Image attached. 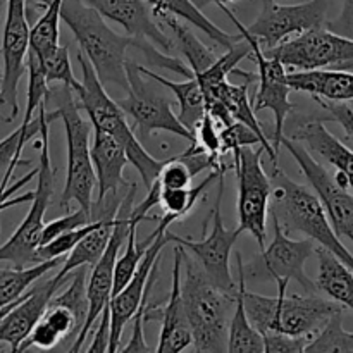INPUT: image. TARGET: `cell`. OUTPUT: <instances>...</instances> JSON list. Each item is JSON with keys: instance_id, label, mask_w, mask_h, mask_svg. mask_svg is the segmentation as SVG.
<instances>
[{"instance_id": "2", "label": "cell", "mask_w": 353, "mask_h": 353, "mask_svg": "<svg viewBox=\"0 0 353 353\" xmlns=\"http://www.w3.org/2000/svg\"><path fill=\"white\" fill-rule=\"evenodd\" d=\"M61 19L74 34L79 52L93 65L100 83L116 85L126 92L128 50L137 48L141 40L116 33L95 9L81 0H62Z\"/></svg>"}, {"instance_id": "32", "label": "cell", "mask_w": 353, "mask_h": 353, "mask_svg": "<svg viewBox=\"0 0 353 353\" xmlns=\"http://www.w3.org/2000/svg\"><path fill=\"white\" fill-rule=\"evenodd\" d=\"M221 172L226 171H212L199 186H188V188H172V190H161L159 188V205L164 210V219L169 223H176V221L183 219L188 216L200 200L202 193L217 181ZM155 183V181H154Z\"/></svg>"}, {"instance_id": "37", "label": "cell", "mask_w": 353, "mask_h": 353, "mask_svg": "<svg viewBox=\"0 0 353 353\" xmlns=\"http://www.w3.org/2000/svg\"><path fill=\"white\" fill-rule=\"evenodd\" d=\"M40 61V59H38ZM41 69L45 72V78H47L48 86L50 85H68L74 86V83L78 81L72 72L71 65V57H69V48L68 45H59L57 50L52 55L45 57L43 61H40Z\"/></svg>"}, {"instance_id": "14", "label": "cell", "mask_w": 353, "mask_h": 353, "mask_svg": "<svg viewBox=\"0 0 353 353\" xmlns=\"http://www.w3.org/2000/svg\"><path fill=\"white\" fill-rule=\"evenodd\" d=\"M224 176H226V172H221L219 178H217V186L219 188H217V200L212 209V228H210V233L200 241L186 240V238L178 236V234L171 233V231H169V238L176 245H181L185 250L192 252L195 261L202 268V271L205 272L207 278L217 288L234 295L236 286H234L233 276H231L230 271V257L231 250H233L234 243L240 238L241 231L238 228L236 230H228L224 226L223 209H221L224 195Z\"/></svg>"}, {"instance_id": "19", "label": "cell", "mask_w": 353, "mask_h": 353, "mask_svg": "<svg viewBox=\"0 0 353 353\" xmlns=\"http://www.w3.org/2000/svg\"><path fill=\"white\" fill-rule=\"evenodd\" d=\"M185 248L176 245L174 248V268H172V285L169 299L164 305H147L145 310V323L159 321L162 323L161 336L155 347L159 353H179L192 347V331H190L188 317L181 299V268Z\"/></svg>"}, {"instance_id": "22", "label": "cell", "mask_w": 353, "mask_h": 353, "mask_svg": "<svg viewBox=\"0 0 353 353\" xmlns=\"http://www.w3.org/2000/svg\"><path fill=\"white\" fill-rule=\"evenodd\" d=\"M292 140L305 143L309 150L326 159L336 168V172L343 174L348 188L353 192V150L326 130L323 119H303L293 130Z\"/></svg>"}, {"instance_id": "31", "label": "cell", "mask_w": 353, "mask_h": 353, "mask_svg": "<svg viewBox=\"0 0 353 353\" xmlns=\"http://www.w3.org/2000/svg\"><path fill=\"white\" fill-rule=\"evenodd\" d=\"M62 264V257L52 259V261L38 262L23 269H0V309L16 302L34 281L43 278L45 274L57 269Z\"/></svg>"}, {"instance_id": "36", "label": "cell", "mask_w": 353, "mask_h": 353, "mask_svg": "<svg viewBox=\"0 0 353 353\" xmlns=\"http://www.w3.org/2000/svg\"><path fill=\"white\" fill-rule=\"evenodd\" d=\"M100 223H102L100 217H92V221H90L88 224H83V226L74 228V230H69L65 231V233L59 234L57 238H54L52 241H48V243L41 245V247L38 248V259L43 262V261H52V259H59L62 257V255L69 254V252H71L72 248H74L76 245H78L79 241L90 233V231L99 228Z\"/></svg>"}, {"instance_id": "17", "label": "cell", "mask_w": 353, "mask_h": 353, "mask_svg": "<svg viewBox=\"0 0 353 353\" xmlns=\"http://www.w3.org/2000/svg\"><path fill=\"white\" fill-rule=\"evenodd\" d=\"M28 0H6V23L2 34V83H0V105L10 109L9 121L19 112L17 88L26 72V55L30 48V24L26 14Z\"/></svg>"}, {"instance_id": "15", "label": "cell", "mask_w": 353, "mask_h": 353, "mask_svg": "<svg viewBox=\"0 0 353 353\" xmlns=\"http://www.w3.org/2000/svg\"><path fill=\"white\" fill-rule=\"evenodd\" d=\"M261 2V14L250 26H245V30L259 41L262 50H271L281 41L312 28L326 26L330 0H307L295 6H281L274 0Z\"/></svg>"}, {"instance_id": "13", "label": "cell", "mask_w": 353, "mask_h": 353, "mask_svg": "<svg viewBox=\"0 0 353 353\" xmlns=\"http://www.w3.org/2000/svg\"><path fill=\"white\" fill-rule=\"evenodd\" d=\"M272 216V236L269 247L261 250V255L245 268V276L259 281H292L295 279L305 293H317V286L305 272V262L316 254V247L310 238L292 240L279 224L278 217Z\"/></svg>"}, {"instance_id": "28", "label": "cell", "mask_w": 353, "mask_h": 353, "mask_svg": "<svg viewBox=\"0 0 353 353\" xmlns=\"http://www.w3.org/2000/svg\"><path fill=\"white\" fill-rule=\"evenodd\" d=\"M152 6V10L155 12H168L171 16L179 17V19L186 21V23L193 24L195 28H199L203 34L210 38L212 41H216L219 47L223 48H231L233 45H236L238 41H241V34H230L224 30H221L219 26L212 23L202 10L199 9L193 0H147Z\"/></svg>"}, {"instance_id": "4", "label": "cell", "mask_w": 353, "mask_h": 353, "mask_svg": "<svg viewBox=\"0 0 353 353\" xmlns=\"http://www.w3.org/2000/svg\"><path fill=\"white\" fill-rule=\"evenodd\" d=\"M186 254V250H185ZM185 259L181 268V299L192 331V348L196 353L228 352V327L234 295L217 288L195 259Z\"/></svg>"}, {"instance_id": "18", "label": "cell", "mask_w": 353, "mask_h": 353, "mask_svg": "<svg viewBox=\"0 0 353 353\" xmlns=\"http://www.w3.org/2000/svg\"><path fill=\"white\" fill-rule=\"evenodd\" d=\"M155 238L150 243V247L145 252L143 259L138 264L137 271H134L133 278L128 281V285L121 290L117 295H114L109 302V316H110V338H109V352L114 353L119 350L121 336L130 323L131 317L140 307L141 300H143L145 292H147L148 276H150L152 268L161 261L162 248L168 243H171L169 238V230H155Z\"/></svg>"}, {"instance_id": "5", "label": "cell", "mask_w": 353, "mask_h": 353, "mask_svg": "<svg viewBox=\"0 0 353 353\" xmlns=\"http://www.w3.org/2000/svg\"><path fill=\"white\" fill-rule=\"evenodd\" d=\"M55 100L57 109L47 112L48 121L61 119L65 130V147H68V169H65V185L61 195V207L69 209V203L76 202L85 212L90 214L93 203V190L97 188L95 169L90 154V134L92 124L81 116L76 103L72 88L62 85L52 88L48 100Z\"/></svg>"}, {"instance_id": "26", "label": "cell", "mask_w": 353, "mask_h": 353, "mask_svg": "<svg viewBox=\"0 0 353 353\" xmlns=\"http://www.w3.org/2000/svg\"><path fill=\"white\" fill-rule=\"evenodd\" d=\"M316 254L319 259L317 290L341 307L353 310V271L326 248H316Z\"/></svg>"}, {"instance_id": "38", "label": "cell", "mask_w": 353, "mask_h": 353, "mask_svg": "<svg viewBox=\"0 0 353 353\" xmlns=\"http://www.w3.org/2000/svg\"><path fill=\"white\" fill-rule=\"evenodd\" d=\"M221 145H223V154H236L241 147H254V145H261L262 150L269 154L268 147L262 141V138L255 133L252 128L245 126L241 123H231L228 126L221 128Z\"/></svg>"}, {"instance_id": "8", "label": "cell", "mask_w": 353, "mask_h": 353, "mask_svg": "<svg viewBox=\"0 0 353 353\" xmlns=\"http://www.w3.org/2000/svg\"><path fill=\"white\" fill-rule=\"evenodd\" d=\"M126 97L117 103L131 117L133 130L137 128L143 138H148L154 131H168L193 143L195 137L179 123L178 116L172 112V100L157 88L159 83L143 74L140 64L130 59L126 62Z\"/></svg>"}, {"instance_id": "10", "label": "cell", "mask_w": 353, "mask_h": 353, "mask_svg": "<svg viewBox=\"0 0 353 353\" xmlns=\"http://www.w3.org/2000/svg\"><path fill=\"white\" fill-rule=\"evenodd\" d=\"M221 10L230 17L231 23L236 26L238 33L241 34V38L250 45V55L248 57L255 62L259 69L257 92H255L254 99H252V107H254L255 112H259V110H271L272 112V116H274V131H272L271 143L274 150L279 152L281 140L285 137L286 119H288L290 112L293 110V103L290 102L292 88H290L288 81H286V68L278 59L264 54L259 41L245 30V26L231 12L230 7L221 6Z\"/></svg>"}, {"instance_id": "41", "label": "cell", "mask_w": 353, "mask_h": 353, "mask_svg": "<svg viewBox=\"0 0 353 353\" xmlns=\"http://www.w3.org/2000/svg\"><path fill=\"white\" fill-rule=\"evenodd\" d=\"M261 334L264 353H305V347L312 340L309 336H292L278 331H265Z\"/></svg>"}, {"instance_id": "23", "label": "cell", "mask_w": 353, "mask_h": 353, "mask_svg": "<svg viewBox=\"0 0 353 353\" xmlns=\"http://www.w3.org/2000/svg\"><path fill=\"white\" fill-rule=\"evenodd\" d=\"M93 169H95L97 200H102L107 193L119 192L128 186L123 178V171L128 164V155L123 145L117 143L110 134L100 130H93V143L90 145Z\"/></svg>"}, {"instance_id": "40", "label": "cell", "mask_w": 353, "mask_h": 353, "mask_svg": "<svg viewBox=\"0 0 353 353\" xmlns=\"http://www.w3.org/2000/svg\"><path fill=\"white\" fill-rule=\"evenodd\" d=\"M321 107L327 112V121L338 123L345 131L343 143L353 150V99L343 102H331V100H316Z\"/></svg>"}, {"instance_id": "1", "label": "cell", "mask_w": 353, "mask_h": 353, "mask_svg": "<svg viewBox=\"0 0 353 353\" xmlns=\"http://www.w3.org/2000/svg\"><path fill=\"white\" fill-rule=\"evenodd\" d=\"M78 62L79 69H81V81L78 79L74 83L72 93H74L79 110H85L93 130H100L110 134L117 143L123 145L128 155V162L133 164L145 188L148 190L154 185L164 161H157L155 157H152L145 150L143 145L138 141L134 130L128 124L126 114L123 112L116 100L110 99L109 93L105 92V86L100 83L93 65L81 52L78 54Z\"/></svg>"}, {"instance_id": "34", "label": "cell", "mask_w": 353, "mask_h": 353, "mask_svg": "<svg viewBox=\"0 0 353 353\" xmlns=\"http://www.w3.org/2000/svg\"><path fill=\"white\" fill-rule=\"evenodd\" d=\"M326 352H353V333L343 327V310L331 316L323 330L305 347V353Z\"/></svg>"}, {"instance_id": "7", "label": "cell", "mask_w": 353, "mask_h": 353, "mask_svg": "<svg viewBox=\"0 0 353 353\" xmlns=\"http://www.w3.org/2000/svg\"><path fill=\"white\" fill-rule=\"evenodd\" d=\"M40 117V141L37 148H40V164H38V185L33 192L31 207L28 210L23 223L17 226L12 236L0 245V262H9L12 268L23 269L41 262L38 259L41 231L45 226V212L54 196L55 171L50 162V148H48V126L50 121L47 117V102L38 107Z\"/></svg>"}, {"instance_id": "42", "label": "cell", "mask_w": 353, "mask_h": 353, "mask_svg": "<svg viewBox=\"0 0 353 353\" xmlns=\"http://www.w3.org/2000/svg\"><path fill=\"white\" fill-rule=\"evenodd\" d=\"M90 221H92L90 214L85 212V210L79 207V209L74 210V212H69L65 214V216L59 217V219L50 221V223H45L43 231H41L40 247L41 245L48 243V241H52L54 238H57L59 234L65 233V231L74 230V228L83 226V224H88Z\"/></svg>"}, {"instance_id": "27", "label": "cell", "mask_w": 353, "mask_h": 353, "mask_svg": "<svg viewBox=\"0 0 353 353\" xmlns=\"http://www.w3.org/2000/svg\"><path fill=\"white\" fill-rule=\"evenodd\" d=\"M140 69L143 74L155 79L159 85L164 86L165 90H169V92L176 97V100H178L179 103V123L193 133L196 124L200 123V119H202L207 112L205 97H203L202 86H200L199 79H196L195 76H192V78H188L186 81H171V79L162 78L161 74L154 72L152 69L143 68V65H140ZM193 137H195V134H193Z\"/></svg>"}, {"instance_id": "16", "label": "cell", "mask_w": 353, "mask_h": 353, "mask_svg": "<svg viewBox=\"0 0 353 353\" xmlns=\"http://www.w3.org/2000/svg\"><path fill=\"white\" fill-rule=\"evenodd\" d=\"M281 145L295 159V162L305 174L307 181L319 196L336 236L340 240L348 238L353 243V195L348 192V188L338 185L333 176L326 171V168L321 165L299 141L292 140L285 134Z\"/></svg>"}, {"instance_id": "20", "label": "cell", "mask_w": 353, "mask_h": 353, "mask_svg": "<svg viewBox=\"0 0 353 353\" xmlns=\"http://www.w3.org/2000/svg\"><path fill=\"white\" fill-rule=\"evenodd\" d=\"M40 279L26 290L23 299L6 314L0 323V343H6L10 352H19L21 343L43 317L50 300L64 286V283H68L69 274L64 278L55 274L45 281Z\"/></svg>"}, {"instance_id": "48", "label": "cell", "mask_w": 353, "mask_h": 353, "mask_svg": "<svg viewBox=\"0 0 353 353\" xmlns=\"http://www.w3.org/2000/svg\"><path fill=\"white\" fill-rule=\"evenodd\" d=\"M3 6H6V0H0V12H2Z\"/></svg>"}, {"instance_id": "29", "label": "cell", "mask_w": 353, "mask_h": 353, "mask_svg": "<svg viewBox=\"0 0 353 353\" xmlns=\"http://www.w3.org/2000/svg\"><path fill=\"white\" fill-rule=\"evenodd\" d=\"M154 16L157 17V21H162V23L171 30L174 48L185 55L193 76L200 74V72L205 71L207 68H210V65L214 64L217 55L214 54L209 47H205V45L196 38V34L192 33L185 24L179 23L174 16H171V14L168 12H155Z\"/></svg>"}, {"instance_id": "39", "label": "cell", "mask_w": 353, "mask_h": 353, "mask_svg": "<svg viewBox=\"0 0 353 353\" xmlns=\"http://www.w3.org/2000/svg\"><path fill=\"white\" fill-rule=\"evenodd\" d=\"M157 265H159V262L154 265V268H152L150 276H148L147 292H145V296H143V300H141V303H140V307H138V310H137V312H134V316L131 317V319H133V333H131L130 341H128V343L124 345L123 348H119L121 352H124V353L150 352V348H148L147 341H145L143 324H145V310H147V305H148V296H150L152 283H154L155 276H157Z\"/></svg>"}, {"instance_id": "46", "label": "cell", "mask_w": 353, "mask_h": 353, "mask_svg": "<svg viewBox=\"0 0 353 353\" xmlns=\"http://www.w3.org/2000/svg\"><path fill=\"white\" fill-rule=\"evenodd\" d=\"M203 3H209V2H212V3H217V6H228V3H233V2H236V0H202Z\"/></svg>"}, {"instance_id": "35", "label": "cell", "mask_w": 353, "mask_h": 353, "mask_svg": "<svg viewBox=\"0 0 353 353\" xmlns=\"http://www.w3.org/2000/svg\"><path fill=\"white\" fill-rule=\"evenodd\" d=\"M26 72H28V93H26V110H24V119L21 124H30L33 121L34 112H38L40 103H48V93H50V86H48L45 72L41 69L40 61L28 48L26 55Z\"/></svg>"}, {"instance_id": "24", "label": "cell", "mask_w": 353, "mask_h": 353, "mask_svg": "<svg viewBox=\"0 0 353 353\" xmlns=\"http://www.w3.org/2000/svg\"><path fill=\"white\" fill-rule=\"evenodd\" d=\"M286 81L292 92L309 93L314 100L343 102L353 99V72L334 69L286 72Z\"/></svg>"}, {"instance_id": "25", "label": "cell", "mask_w": 353, "mask_h": 353, "mask_svg": "<svg viewBox=\"0 0 353 353\" xmlns=\"http://www.w3.org/2000/svg\"><path fill=\"white\" fill-rule=\"evenodd\" d=\"M238 262V286L234 295V312L230 319L228 327V352L234 353H264V341L262 334L252 326L243 302V285H245V264L241 254H236Z\"/></svg>"}, {"instance_id": "21", "label": "cell", "mask_w": 353, "mask_h": 353, "mask_svg": "<svg viewBox=\"0 0 353 353\" xmlns=\"http://www.w3.org/2000/svg\"><path fill=\"white\" fill-rule=\"evenodd\" d=\"M81 2L95 9L103 19L121 24L128 37L152 41L168 55L176 50L174 41L159 26L157 17L154 16L152 6L147 0H81Z\"/></svg>"}, {"instance_id": "47", "label": "cell", "mask_w": 353, "mask_h": 353, "mask_svg": "<svg viewBox=\"0 0 353 353\" xmlns=\"http://www.w3.org/2000/svg\"><path fill=\"white\" fill-rule=\"evenodd\" d=\"M2 76H3V71H2V65H0V83H2ZM0 119H3V117L0 116ZM3 121H6V119H3Z\"/></svg>"}, {"instance_id": "12", "label": "cell", "mask_w": 353, "mask_h": 353, "mask_svg": "<svg viewBox=\"0 0 353 353\" xmlns=\"http://www.w3.org/2000/svg\"><path fill=\"white\" fill-rule=\"evenodd\" d=\"M134 196H137V185H128V193L121 199L119 207L116 212V224H114L112 236H110L109 245L102 257L99 259L95 265H92L93 271L90 276V281L86 283V296H88V314L83 324L81 331L74 341L69 347V352L76 353L83 348L85 340L92 333L93 326L99 321L102 310L109 305L110 295H112V283H114V265H116L117 255H119L121 247L126 241L128 233L131 226V210H133Z\"/></svg>"}, {"instance_id": "45", "label": "cell", "mask_w": 353, "mask_h": 353, "mask_svg": "<svg viewBox=\"0 0 353 353\" xmlns=\"http://www.w3.org/2000/svg\"><path fill=\"white\" fill-rule=\"evenodd\" d=\"M24 293H26V292H24ZM24 293H23V295H21V296H19V299H17V300H16V302H12V303H10V305H7V307H3V309H0V323H2V319H3V317H6V314H7V312H9V310H10V309H12V307H14V305H16V303H17V302H19V300H21V299H23V296H24Z\"/></svg>"}, {"instance_id": "11", "label": "cell", "mask_w": 353, "mask_h": 353, "mask_svg": "<svg viewBox=\"0 0 353 353\" xmlns=\"http://www.w3.org/2000/svg\"><path fill=\"white\" fill-rule=\"evenodd\" d=\"M261 152L264 150L241 147L233 155V165L238 176V230L250 233L262 250L265 247L272 181L262 164Z\"/></svg>"}, {"instance_id": "6", "label": "cell", "mask_w": 353, "mask_h": 353, "mask_svg": "<svg viewBox=\"0 0 353 353\" xmlns=\"http://www.w3.org/2000/svg\"><path fill=\"white\" fill-rule=\"evenodd\" d=\"M272 212L285 233H302L336 255L353 271V255L334 233L316 193L290 179L281 169H272Z\"/></svg>"}, {"instance_id": "3", "label": "cell", "mask_w": 353, "mask_h": 353, "mask_svg": "<svg viewBox=\"0 0 353 353\" xmlns=\"http://www.w3.org/2000/svg\"><path fill=\"white\" fill-rule=\"evenodd\" d=\"M278 295L264 296L252 293L243 285L245 312L259 333L278 331L292 336L314 338L324 324L343 307L317 293L286 295L288 281H278Z\"/></svg>"}, {"instance_id": "9", "label": "cell", "mask_w": 353, "mask_h": 353, "mask_svg": "<svg viewBox=\"0 0 353 353\" xmlns=\"http://www.w3.org/2000/svg\"><path fill=\"white\" fill-rule=\"evenodd\" d=\"M264 54L278 59L285 68L296 71L314 69H353V38L338 34L327 28L319 26L281 41Z\"/></svg>"}, {"instance_id": "30", "label": "cell", "mask_w": 353, "mask_h": 353, "mask_svg": "<svg viewBox=\"0 0 353 353\" xmlns=\"http://www.w3.org/2000/svg\"><path fill=\"white\" fill-rule=\"evenodd\" d=\"M61 7L62 0H48L43 14L30 28V50L40 61L54 54L61 45Z\"/></svg>"}, {"instance_id": "43", "label": "cell", "mask_w": 353, "mask_h": 353, "mask_svg": "<svg viewBox=\"0 0 353 353\" xmlns=\"http://www.w3.org/2000/svg\"><path fill=\"white\" fill-rule=\"evenodd\" d=\"M327 30L353 38V0H343V9L334 21H326Z\"/></svg>"}, {"instance_id": "33", "label": "cell", "mask_w": 353, "mask_h": 353, "mask_svg": "<svg viewBox=\"0 0 353 353\" xmlns=\"http://www.w3.org/2000/svg\"><path fill=\"white\" fill-rule=\"evenodd\" d=\"M40 133V117H33L30 124H21L16 131L0 140V190H6L9 186L10 176L14 174L17 165L28 164L21 161V154L31 138Z\"/></svg>"}, {"instance_id": "44", "label": "cell", "mask_w": 353, "mask_h": 353, "mask_svg": "<svg viewBox=\"0 0 353 353\" xmlns=\"http://www.w3.org/2000/svg\"><path fill=\"white\" fill-rule=\"evenodd\" d=\"M99 319H100V324L95 331V338H93L92 345L86 348V352H109V338H110L109 305L102 310Z\"/></svg>"}]
</instances>
